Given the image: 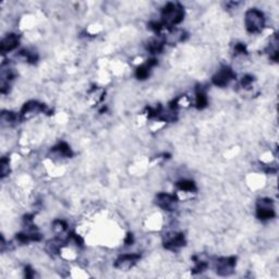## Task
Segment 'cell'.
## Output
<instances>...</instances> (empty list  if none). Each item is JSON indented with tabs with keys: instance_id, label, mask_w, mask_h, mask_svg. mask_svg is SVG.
I'll return each instance as SVG.
<instances>
[{
	"instance_id": "12",
	"label": "cell",
	"mask_w": 279,
	"mask_h": 279,
	"mask_svg": "<svg viewBox=\"0 0 279 279\" xmlns=\"http://www.w3.org/2000/svg\"><path fill=\"white\" fill-rule=\"evenodd\" d=\"M164 49V43L158 39H153L148 44V50L151 54H159Z\"/></svg>"
},
{
	"instance_id": "1",
	"label": "cell",
	"mask_w": 279,
	"mask_h": 279,
	"mask_svg": "<svg viewBox=\"0 0 279 279\" xmlns=\"http://www.w3.org/2000/svg\"><path fill=\"white\" fill-rule=\"evenodd\" d=\"M184 19V10L179 4L168 3L162 9V23L166 30H170L175 25L181 23Z\"/></svg>"
},
{
	"instance_id": "9",
	"label": "cell",
	"mask_w": 279,
	"mask_h": 279,
	"mask_svg": "<svg viewBox=\"0 0 279 279\" xmlns=\"http://www.w3.org/2000/svg\"><path fill=\"white\" fill-rule=\"evenodd\" d=\"M20 43V38L17 34H8L6 37L3 38L2 44H0V50H2L3 54H7V52H10L15 50Z\"/></svg>"
},
{
	"instance_id": "14",
	"label": "cell",
	"mask_w": 279,
	"mask_h": 279,
	"mask_svg": "<svg viewBox=\"0 0 279 279\" xmlns=\"http://www.w3.org/2000/svg\"><path fill=\"white\" fill-rule=\"evenodd\" d=\"M25 276H26V278H32L33 276H34V271H33V269L31 267L25 268Z\"/></svg>"
},
{
	"instance_id": "13",
	"label": "cell",
	"mask_w": 279,
	"mask_h": 279,
	"mask_svg": "<svg viewBox=\"0 0 279 279\" xmlns=\"http://www.w3.org/2000/svg\"><path fill=\"white\" fill-rule=\"evenodd\" d=\"M0 172H2V178H5L9 175V159L3 157L2 164H0Z\"/></svg>"
},
{
	"instance_id": "3",
	"label": "cell",
	"mask_w": 279,
	"mask_h": 279,
	"mask_svg": "<svg viewBox=\"0 0 279 279\" xmlns=\"http://www.w3.org/2000/svg\"><path fill=\"white\" fill-rule=\"evenodd\" d=\"M256 216L261 221H268V219L274 218L275 210L271 200H269V198H262V200L257 202Z\"/></svg>"
},
{
	"instance_id": "6",
	"label": "cell",
	"mask_w": 279,
	"mask_h": 279,
	"mask_svg": "<svg viewBox=\"0 0 279 279\" xmlns=\"http://www.w3.org/2000/svg\"><path fill=\"white\" fill-rule=\"evenodd\" d=\"M185 244V239H184V235L180 234V232H169L165 236L164 239V245L166 249L175 251L182 248L183 245Z\"/></svg>"
},
{
	"instance_id": "5",
	"label": "cell",
	"mask_w": 279,
	"mask_h": 279,
	"mask_svg": "<svg viewBox=\"0 0 279 279\" xmlns=\"http://www.w3.org/2000/svg\"><path fill=\"white\" fill-rule=\"evenodd\" d=\"M158 207L166 212H174L178 205V197L169 193H158L155 198Z\"/></svg>"
},
{
	"instance_id": "4",
	"label": "cell",
	"mask_w": 279,
	"mask_h": 279,
	"mask_svg": "<svg viewBox=\"0 0 279 279\" xmlns=\"http://www.w3.org/2000/svg\"><path fill=\"white\" fill-rule=\"evenodd\" d=\"M235 79L236 75L234 70L229 67H223L213 77V83L218 86V88H225V86L229 85V83Z\"/></svg>"
},
{
	"instance_id": "2",
	"label": "cell",
	"mask_w": 279,
	"mask_h": 279,
	"mask_svg": "<svg viewBox=\"0 0 279 279\" xmlns=\"http://www.w3.org/2000/svg\"><path fill=\"white\" fill-rule=\"evenodd\" d=\"M245 29L251 34L261 33L265 26V16L264 13L256 8H252L245 12L244 17Z\"/></svg>"
},
{
	"instance_id": "10",
	"label": "cell",
	"mask_w": 279,
	"mask_h": 279,
	"mask_svg": "<svg viewBox=\"0 0 279 279\" xmlns=\"http://www.w3.org/2000/svg\"><path fill=\"white\" fill-rule=\"evenodd\" d=\"M177 188L183 193H194L196 191V185L191 180H181L177 182Z\"/></svg>"
},
{
	"instance_id": "7",
	"label": "cell",
	"mask_w": 279,
	"mask_h": 279,
	"mask_svg": "<svg viewBox=\"0 0 279 279\" xmlns=\"http://www.w3.org/2000/svg\"><path fill=\"white\" fill-rule=\"evenodd\" d=\"M141 255L140 254H123L119 256L115 262V267L120 270H129L140 261Z\"/></svg>"
},
{
	"instance_id": "8",
	"label": "cell",
	"mask_w": 279,
	"mask_h": 279,
	"mask_svg": "<svg viewBox=\"0 0 279 279\" xmlns=\"http://www.w3.org/2000/svg\"><path fill=\"white\" fill-rule=\"evenodd\" d=\"M236 257H223L216 262V271L221 276H229L235 270Z\"/></svg>"
},
{
	"instance_id": "11",
	"label": "cell",
	"mask_w": 279,
	"mask_h": 279,
	"mask_svg": "<svg viewBox=\"0 0 279 279\" xmlns=\"http://www.w3.org/2000/svg\"><path fill=\"white\" fill-rule=\"evenodd\" d=\"M208 104V99L205 92L202 90L196 91L195 94V106L197 109H204Z\"/></svg>"
}]
</instances>
